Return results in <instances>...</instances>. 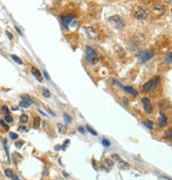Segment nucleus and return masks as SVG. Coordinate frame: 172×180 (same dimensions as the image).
<instances>
[{
	"label": "nucleus",
	"mask_w": 172,
	"mask_h": 180,
	"mask_svg": "<svg viewBox=\"0 0 172 180\" xmlns=\"http://www.w3.org/2000/svg\"><path fill=\"white\" fill-rule=\"evenodd\" d=\"M134 16L138 19V20H146L150 17L149 11L144 7H136L134 11Z\"/></svg>",
	"instance_id": "f257e3e1"
},
{
	"label": "nucleus",
	"mask_w": 172,
	"mask_h": 180,
	"mask_svg": "<svg viewBox=\"0 0 172 180\" xmlns=\"http://www.w3.org/2000/svg\"><path fill=\"white\" fill-rule=\"evenodd\" d=\"M86 59H87L88 63L96 64L99 61V54L93 48H91L90 46H87L86 47Z\"/></svg>",
	"instance_id": "f03ea898"
},
{
	"label": "nucleus",
	"mask_w": 172,
	"mask_h": 180,
	"mask_svg": "<svg viewBox=\"0 0 172 180\" xmlns=\"http://www.w3.org/2000/svg\"><path fill=\"white\" fill-rule=\"evenodd\" d=\"M107 20H108V23H112L115 28L119 29V30H122V29L124 28V26H126L123 18H122L121 16H119V15H114V16L108 17Z\"/></svg>",
	"instance_id": "7ed1b4c3"
},
{
	"label": "nucleus",
	"mask_w": 172,
	"mask_h": 180,
	"mask_svg": "<svg viewBox=\"0 0 172 180\" xmlns=\"http://www.w3.org/2000/svg\"><path fill=\"white\" fill-rule=\"evenodd\" d=\"M158 82H159V78L158 77H153L151 80H149L148 82H146L144 84V90L146 92H151L154 91L157 87Z\"/></svg>",
	"instance_id": "20e7f679"
},
{
	"label": "nucleus",
	"mask_w": 172,
	"mask_h": 180,
	"mask_svg": "<svg viewBox=\"0 0 172 180\" xmlns=\"http://www.w3.org/2000/svg\"><path fill=\"white\" fill-rule=\"evenodd\" d=\"M141 102H142V105H144V112L148 113V114H150V113L153 112V105H152L151 101H150V98H148V97H144V98L141 99Z\"/></svg>",
	"instance_id": "39448f33"
},
{
	"label": "nucleus",
	"mask_w": 172,
	"mask_h": 180,
	"mask_svg": "<svg viewBox=\"0 0 172 180\" xmlns=\"http://www.w3.org/2000/svg\"><path fill=\"white\" fill-rule=\"evenodd\" d=\"M165 8L163 7V5H152V13H153L154 15H156V16H162L163 14H165Z\"/></svg>",
	"instance_id": "423d86ee"
},
{
	"label": "nucleus",
	"mask_w": 172,
	"mask_h": 180,
	"mask_svg": "<svg viewBox=\"0 0 172 180\" xmlns=\"http://www.w3.org/2000/svg\"><path fill=\"white\" fill-rule=\"evenodd\" d=\"M152 56H153V51L147 50V51L141 52V53L139 54V56H138V59H139L140 62H146L148 61V60H150V59L152 58Z\"/></svg>",
	"instance_id": "0eeeda50"
},
{
	"label": "nucleus",
	"mask_w": 172,
	"mask_h": 180,
	"mask_svg": "<svg viewBox=\"0 0 172 180\" xmlns=\"http://www.w3.org/2000/svg\"><path fill=\"white\" fill-rule=\"evenodd\" d=\"M73 18H75V15H73V14L65 15V16L63 17V19H62V21H63V26L65 27L66 29H68V25L71 23V20Z\"/></svg>",
	"instance_id": "6e6552de"
},
{
	"label": "nucleus",
	"mask_w": 172,
	"mask_h": 180,
	"mask_svg": "<svg viewBox=\"0 0 172 180\" xmlns=\"http://www.w3.org/2000/svg\"><path fill=\"white\" fill-rule=\"evenodd\" d=\"M31 74H32V75L34 76V77L36 78V79H37L40 82L43 81L42 74H40V72L37 69V68H35V67H32V68H31Z\"/></svg>",
	"instance_id": "1a4fd4ad"
},
{
	"label": "nucleus",
	"mask_w": 172,
	"mask_h": 180,
	"mask_svg": "<svg viewBox=\"0 0 172 180\" xmlns=\"http://www.w3.org/2000/svg\"><path fill=\"white\" fill-rule=\"evenodd\" d=\"M102 166L104 167L105 169H107V171H108L111 167H113V166H114V162H113L111 159H104L102 161Z\"/></svg>",
	"instance_id": "9d476101"
},
{
	"label": "nucleus",
	"mask_w": 172,
	"mask_h": 180,
	"mask_svg": "<svg viewBox=\"0 0 172 180\" xmlns=\"http://www.w3.org/2000/svg\"><path fill=\"white\" fill-rule=\"evenodd\" d=\"M168 123V118L163 112L159 113V126L161 127H165Z\"/></svg>",
	"instance_id": "9b49d317"
},
{
	"label": "nucleus",
	"mask_w": 172,
	"mask_h": 180,
	"mask_svg": "<svg viewBox=\"0 0 172 180\" xmlns=\"http://www.w3.org/2000/svg\"><path fill=\"white\" fill-rule=\"evenodd\" d=\"M122 89H123L126 92H128V93L133 94V95H138V92L132 87H124V85H123V87H122Z\"/></svg>",
	"instance_id": "f8f14e48"
},
{
	"label": "nucleus",
	"mask_w": 172,
	"mask_h": 180,
	"mask_svg": "<svg viewBox=\"0 0 172 180\" xmlns=\"http://www.w3.org/2000/svg\"><path fill=\"white\" fill-rule=\"evenodd\" d=\"M119 169H130V165H129V163H126V162H124V161H122V160H120L119 161Z\"/></svg>",
	"instance_id": "ddd939ff"
},
{
	"label": "nucleus",
	"mask_w": 172,
	"mask_h": 180,
	"mask_svg": "<svg viewBox=\"0 0 172 180\" xmlns=\"http://www.w3.org/2000/svg\"><path fill=\"white\" fill-rule=\"evenodd\" d=\"M20 97H21V101H25V102H28V103H32V99H31L30 96L27 95V94H22Z\"/></svg>",
	"instance_id": "4468645a"
},
{
	"label": "nucleus",
	"mask_w": 172,
	"mask_h": 180,
	"mask_svg": "<svg viewBox=\"0 0 172 180\" xmlns=\"http://www.w3.org/2000/svg\"><path fill=\"white\" fill-rule=\"evenodd\" d=\"M33 125H34V128L35 129H37V128H40V118L38 116H36L34 118V123H33Z\"/></svg>",
	"instance_id": "2eb2a0df"
},
{
	"label": "nucleus",
	"mask_w": 172,
	"mask_h": 180,
	"mask_svg": "<svg viewBox=\"0 0 172 180\" xmlns=\"http://www.w3.org/2000/svg\"><path fill=\"white\" fill-rule=\"evenodd\" d=\"M19 121H20V123H22V124H25V123H27L29 121V117L27 114H22L19 116Z\"/></svg>",
	"instance_id": "dca6fc26"
},
{
	"label": "nucleus",
	"mask_w": 172,
	"mask_h": 180,
	"mask_svg": "<svg viewBox=\"0 0 172 180\" xmlns=\"http://www.w3.org/2000/svg\"><path fill=\"white\" fill-rule=\"evenodd\" d=\"M43 96L44 97H46V98H50L51 97V93H50V91L47 89H44L43 90Z\"/></svg>",
	"instance_id": "f3484780"
},
{
	"label": "nucleus",
	"mask_w": 172,
	"mask_h": 180,
	"mask_svg": "<svg viewBox=\"0 0 172 180\" xmlns=\"http://www.w3.org/2000/svg\"><path fill=\"white\" fill-rule=\"evenodd\" d=\"M144 124L146 125L147 128H149V129H153V123L151 122V121H149V119H147V121H144Z\"/></svg>",
	"instance_id": "a211bd4d"
},
{
	"label": "nucleus",
	"mask_w": 172,
	"mask_h": 180,
	"mask_svg": "<svg viewBox=\"0 0 172 180\" xmlns=\"http://www.w3.org/2000/svg\"><path fill=\"white\" fill-rule=\"evenodd\" d=\"M11 58L13 59V60H14V61L16 62L17 64H20V65H22V61H21L20 59H19L17 56H15V54H12V56H11Z\"/></svg>",
	"instance_id": "6ab92c4d"
},
{
	"label": "nucleus",
	"mask_w": 172,
	"mask_h": 180,
	"mask_svg": "<svg viewBox=\"0 0 172 180\" xmlns=\"http://www.w3.org/2000/svg\"><path fill=\"white\" fill-rule=\"evenodd\" d=\"M29 105H30V103L25 102V101H20V102H19V107L20 108H25V109H27V108H29Z\"/></svg>",
	"instance_id": "aec40b11"
},
{
	"label": "nucleus",
	"mask_w": 172,
	"mask_h": 180,
	"mask_svg": "<svg viewBox=\"0 0 172 180\" xmlns=\"http://www.w3.org/2000/svg\"><path fill=\"white\" fill-rule=\"evenodd\" d=\"M4 174H5V176H7V178H12V176H13V172H12L11 169H5Z\"/></svg>",
	"instance_id": "412c9836"
},
{
	"label": "nucleus",
	"mask_w": 172,
	"mask_h": 180,
	"mask_svg": "<svg viewBox=\"0 0 172 180\" xmlns=\"http://www.w3.org/2000/svg\"><path fill=\"white\" fill-rule=\"evenodd\" d=\"M4 119H5V122H7V123H12V122H13V117H12L10 114H5Z\"/></svg>",
	"instance_id": "4be33fe9"
},
{
	"label": "nucleus",
	"mask_w": 172,
	"mask_h": 180,
	"mask_svg": "<svg viewBox=\"0 0 172 180\" xmlns=\"http://www.w3.org/2000/svg\"><path fill=\"white\" fill-rule=\"evenodd\" d=\"M86 129H87V131H88V132H90L93 136H97V132H96V131L93 130V129L91 128L90 126H87V127H86Z\"/></svg>",
	"instance_id": "5701e85b"
},
{
	"label": "nucleus",
	"mask_w": 172,
	"mask_h": 180,
	"mask_svg": "<svg viewBox=\"0 0 172 180\" xmlns=\"http://www.w3.org/2000/svg\"><path fill=\"white\" fill-rule=\"evenodd\" d=\"M102 145L105 146V147H109L111 146V143H109L108 140H106V139H104V140L102 141Z\"/></svg>",
	"instance_id": "b1692460"
},
{
	"label": "nucleus",
	"mask_w": 172,
	"mask_h": 180,
	"mask_svg": "<svg viewBox=\"0 0 172 180\" xmlns=\"http://www.w3.org/2000/svg\"><path fill=\"white\" fill-rule=\"evenodd\" d=\"M10 138H11L12 140H16V139H18V134L14 133V132H11V133H10Z\"/></svg>",
	"instance_id": "393cba45"
},
{
	"label": "nucleus",
	"mask_w": 172,
	"mask_h": 180,
	"mask_svg": "<svg viewBox=\"0 0 172 180\" xmlns=\"http://www.w3.org/2000/svg\"><path fill=\"white\" fill-rule=\"evenodd\" d=\"M0 125L3 127V128H5V130H9V126H7V124L4 123V121H2V119H0Z\"/></svg>",
	"instance_id": "a878e982"
},
{
	"label": "nucleus",
	"mask_w": 172,
	"mask_h": 180,
	"mask_svg": "<svg viewBox=\"0 0 172 180\" xmlns=\"http://www.w3.org/2000/svg\"><path fill=\"white\" fill-rule=\"evenodd\" d=\"M112 159L113 160H115V161H117V162H119V161H120V157H119V156H118V154H112Z\"/></svg>",
	"instance_id": "bb28decb"
},
{
	"label": "nucleus",
	"mask_w": 172,
	"mask_h": 180,
	"mask_svg": "<svg viewBox=\"0 0 172 180\" xmlns=\"http://www.w3.org/2000/svg\"><path fill=\"white\" fill-rule=\"evenodd\" d=\"M64 118L66 119V122H67V123H70V122H71V118H70V116L67 114V113H65V114H64Z\"/></svg>",
	"instance_id": "cd10ccee"
},
{
	"label": "nucleus",
	"mask_w": 172,
	"mask_h": 180,
	"mask_svg": "<svg viewBox=\"0 0 172 180\" xmlns=\"http://www.w3.org/2000/svg\"><path fill=\"white\" fill-rule=\"evenodd\" d=\"M2 111L5 113V114H9V112H10L9 108H7V105H2Z\"/></svg>",
	"instance_id": "c85d7f7f"
},
{
	"label": "nucleus",
	"mask_w": 172,
	"mask_h": 180,
	"mask_svg": "<svg viewBox=\"0 0 172 180\" xmlns=\"http://www.w3.org/2000/svg\"><path fill=\"white\" fill-rule=\"evenodd\" d=\"M22 145H23V141H18V142L16 143V147L17 148H20Z\"/></svg>",
	"instance_id": "c756f323"
},
{
	"label": "nucleus",
	"mask_w": 172,
	"mask_h": 180,
	"mask_svg": "<svg viewBox=\"0 0 172 180\" xmlns=\"http://www.w3.org/2000/svg\"><path fill=\"white\" fill-rule=\"evenodd\" d=\"M166 136L168 138V140H171V130H168L166 132Z\"/></svg>",
	"instance_id": "7c9ffc66"
},
{
	"label": "nucleus",
	"mask_w": 172,
	"mask_h": 180,
	"mask_svg": "<svg viewBox=\"0 0 172 180\" xmlns=\"http://www.w3.org/2000/svg\"><path fill=\"white\" fill-rule=\"evenodd\" d=\"M5 34H7V36L10 38V40H13V35H12L11 33L9 32V31H5Z\"/></svg>",
	"instance_id": "2f4dec72"
},
{
	"label": "nucleus",
	"mask_w": 172,
	"mask_h": 180,
	"mask_svg": "<svg viewBox=\"0 0 172 180\" xmlns=\"http://www.w3.org/2000/svg\"><path fill=\"white\" fill-rule=\"evenodd\" d=\"M15 30H16L17 32H18V34H19V35H22V32H21V30H20V29H19L17 26H15Z\"/></svg>",
	"instance_id": "473e14b6"
},
{
	"label": "nucleus",
	"mask_w": 172,
	"mask_h": 180,
	"mask_svg": "<svg viewBox=\"0 0 172 180\" xmlns=\"http://www.w3.org/2000/svg\"><path fill=\"white\" fill-rule=\"evenodd\" d=\"M78 130H79L81 133H84V132H85V129L82 128V127H79V128H78Z\"/></svg>",
	"instance_id": "72a5a7b5"
},
{
	"label": "nucleus",
	"mask_w": 172,
	"mask_h": 180,
	"mask_svg": "<svg viewBox=\"0 0 172 180\" xmlns=\"http://www.w3.org/2000/svg\"><path fill=\"white\" fill-rule=\"evenodd\" d=\"M44 75H45V77H46L47 79L50 80V77H49V75H48V73H47V72H44Z\"/></svg>",
	"instance_id": "f704fd0d"
},
{
	"label": "nucleus",
	"mask_w": 172,
	"mask_h": 180,
	"mask_svg": "<svg viewBox=\"0 0 172 180\" xmlns=\"http://www.w3.org/2000/svg\"><path fill=\"white\" fill-rule=\"evenodd\" d=\"M46 110H47V111H48V113H50V114H51V115H52V116H54V113H53V112H52V111H51V110H49L48 108H46Z\"/></svg>",
	"instance_id": "c9c22d12"
},
{
	"label": "nucleus",
	"mask_w": 172,
	"mask_h": 180,
	"mask_svg": "<svg viewBox=\"0 0 172 180\" xmlns=\"http://www.w3.org/2000/svg\"><path fill=\"white\" fill-rule=\"evenodd\" d=\"M168 62H169V63L171 62V52H170V53L168 54Z\"/></svg>",
	"instance_id": "e433bc0d"
},
{
	"label": "nucleus",
	"mask_w": 172,
	"mask_h": 180,
	"mask_svg": "<svg viewBox=\"0 0 172 180\" xmlns=\"http://www.w3.org/2000/svg\"><path fill=\"white\" fill-rule=\"evenodd\" d=\"M12 179H13V180H19L18 177H17L16 175H13V176H12Z\"/></svg>",
	"instance_id": "4c0bfd02"
},
{
	"label": "nucleus",
	"mask_w": 172,
	"mask_h": 180,
	"mask_svg": "<svg viewBox=\"0 0 172 180\" xmlns=\"http://www.w3.org/2000/svg\"><path fill=\"white\" fill-rule=\"evenodd\" d=\"M93 169H96V171H97L98 169V167H97V165H96V163H95V161H93Z\"/></svg>",
	"instance_id": "58836bf2"
},
{
	"label": "nucleus",
	"mask_w": 172,
	"mask_h": 180,
	"mask_svg": "<svg viewBox=\"0 0 172 180\" xmlns=\"http://www.w3.org/2000/svg\"><path fill=\"white\" fill-rule=\"evenodd\" d=\"M18 110V107H12V111H17Z\"/></svg>",
	"instance_id": "ea45409f"
},
{
	"label": "nucleus",
	"mask_w": 172,
	"mask_h": 180,
	"mask_svg": "<svg viewBox=\"0 0 172 180\" xmlns=\"http://www.w3.org/2000/svg\"><path fill=\"white\" fill-rule=\"evenodd\" d=\"M165 1H166V2H167L168 3V5H171V3H172V0H165Z\"/></svg>",
	"instance_id": "a19ab883"
},
{
	"label": "nucleus",
	"mask_w": 172,
	"mask_h": 180,
	"mask_svg": "<svg viewBox=\"0 0 172 180\" xmlns=\"http://www.w3.org/2000/svg\"><path fill=\"white\" fill-rule=\"evenodd\" d=\"M38 111H40V114H42V115H44V116H47V115H46V114H45V113H44V112H43V111H42V110H38Z\"/></svg>",
	"instance_id": "79ce46f5"
},
{
	"label": "nucleus",
	"mask_w": 172,
	"mask_h": 180,
	"mask_svg": "<svg viewBox=\"0 0 172 180\" xmlns=\"http://www.w3.org/2000/svg\"><path fill=\"white\" fill-rule=\"evenodd\" d=\"M54 148H55V150H60L62 147H61V146H55V147H54Z\"/></svg>",
	"instance_id": "37998d69"
},
{
	"label": "nucleus",
	"mask_w": 172,
	"mask_h": 180,
	"mask_svg": "<svg viewBox=\"0 0 172 180\" xmlns=\"http://www.w3.org/2000/svg\"><path fill=\"white\" fill-rule=\"evenodd\" d=\"M63 175L65 176V177H68V174H67V173H65V172H64V173H63Z\"/></svg>",
	"instance_id": "c03bdc74"
}]
</instances>
